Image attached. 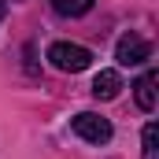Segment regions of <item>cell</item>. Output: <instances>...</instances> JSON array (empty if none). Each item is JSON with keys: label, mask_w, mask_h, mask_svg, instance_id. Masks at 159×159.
Wrapping results in <instances>:
<instances>
[{"label": "cell", "mask_w": 159, "mask_h": 159, "mask_svg": "<svg viewBox=\"0 0 159 159\" xmlns=\"http://www.w3.org/2000/svg\"><path fill=\"white\" fill-rule=\"evenodd\" d=\"M48 63L63 74H81V70H89L93 52L85 44H74V41H56V44H48Z\"/></svg>", "instance_id": "obj_1"}, {"label": "cell", "mask_w": 159, "mask_h": 159, "mask_svg": "<svg viewBox=\"0 0 159 159\" xmlns=\"http://www.w3.org/2000/svg\"><path fill=\"white\" fill-rule=\"evenodd\" d=\"M70 129L78 133L81 141H89V144H107L111 141V122L104 119V115H96V111H78L74 119H70Z\"/></svg>", "instance_id": "obj_2"}, {"label": "cell", "mask_w": 159, "mask_h": 159, "mask_svg": "<svg viewBox=\"0 0 159 159\" xmlns=\"http://www.w3.org/2000/svg\"><path fill=\"white\" fill-rule=\"evenodd\" d=\"M115 59H119L122 67H141L144 59H152V44L141 37V34H122L119 44H115Z\"/></svg>", "instance_id": "obj_3"}, {"label": "cell", "mask_w": 159, "mask_h": 159, "mask_svg": "<svg viewBox=\"0 0 159 159\" xmlns=\"http://www.w3.org/2000/svg\"><path fill=\"white\" fill-rule=\"evenodd\" d=\"M133 100L141 111H156V70H144L133 81Z\"/></svg>", "instance_id": "obj_4"}, {"label": "cell", "mask_w": 159, "mask_h": 159, "mask_svg": "<svg viewBox=\"0 0 159 159\" xmlns=\"http://www.w3.org/2000/svg\"><path fill=\"white\" fill-rule=\"evenodd\" d=\"M119 93H122V74L119 70H100L93 78V96L96 100H115Z\"/></svg>", "instance_id": "obj_5"}, {"label": "cell", "mask_w": 159, "mask_h": 159, "mask_svg": "<svg viewBox=\"0 0 159 159\" xmlns=\"http://www.w3.org/2000/svg\"><path fill=\"white\" fill-rule=\"evenodd\" d=\"M52 11L63 19H81L85 11H93V0H52Z\"/></svg>", "instance_id": "obj_6"}, {"label": "cell", "mask_w": 159, "mask_h": 159, "mask_svg": "<svg viewBox=\"0 0 159 159\" xmlns=\"http://www.w3.org/2000/svg\"><path fill=\"white\" fill-rule=\"evenodd\" d=\"M141 159H159V126L148 122L141 133Z\"/></svg>", "instance_id": "obj_7"}, {"label": "cell", "mask_w": 159, "mask_h": 159, "mask_svg": "<svg viewBox=\"0 0 159 159\" xmlns=\"http://www.w3.org/2000/svg\"><path fill=\"white\" fill-rule=\"evenodd\" d=\"M7 19V0H0V22Z\"/></svg>", "instance_id": "obj_8"}, {"label": "cell", "mask_w": 159, "mask_h": 159, "mask_svg": "<svg viewBox=\"0 0 159 159\" xmlns=\"http://www.w3.org/2000/svg\"><path fill=\"white\" fill-rule=\"evenodd\" d=\"M15 4H22V0H15Z\"/></svg>", "instance_id": "obj_9"}]
</instances>
